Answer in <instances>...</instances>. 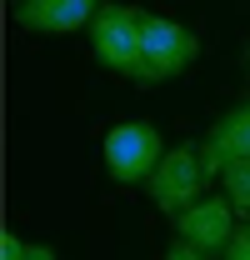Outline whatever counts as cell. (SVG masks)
Returning a JSON list of instances; mask_svg holds the SVG:
<instances>
[{"mask_svg": "<svg viewBox=\"0 0 250 260\" xmlns=\"http://www.w3.org/2000/svg\"><path fill=\"white\" fill-rule=\"evenodd\" d=\"M25 260H55V250H50V245H30V250H25Z\"/></svg>", "mask_w": 250, "mask_h": 260, "instance_id": "obj_12", "label": "cell"}, {"mask_svg": "<svg viewBox=\"0 0 250 260\" xmlns=\"http://www.w3.org/2000/svg\"><path fill=\"white\" fill-rule=\"evenodd\" d=\"M225 260H250V220H245V225H235L230 245H225Z\"/></svg>", "mask_w": 250, "mask_h": 260, "instance_id": "obj_9", "label": "cell"}, {"mask_svg": "<svg viewBox=\"0 0 250 260\" xmlns=\"http://www.w3.org/2000/svg\"><path fill=\"white\" fill-rule=\"evenodd\" d=\"M245 65H250V55H245Z\"/></svg>", "mask_w": 250, "mask_h": 260, "instance_id": "obj_14", "label": "cell"}, {"mask_svg": "<svg viewBox=\"0 0 250 260\" xmlns=\"http://www.w3.org/2000/svg\"><path fill=\"white\" fill-rule=\"evenodd\" d=\"M220 180H225L230 205H235V210H250V155L245 160H230L225 170H220Z\"/></svg>", "mask_w": 250, "mask_h": 260, "instance_id": "obj_8", "label": "cell"}, {"mask_svg": "<svg viewBox=\"0 0 250 260\" xmlns=\"http://www.w3.org/2000/svg\"><path fill=\"white\" fill-rule=\"evenodd\" d=\"M100 15V0H25L15 5V20L25 30H80L85 20Z\"/></svg>", "mask_w": 250, "mask_h": 260, "instance_id": "obj_7", "label": "cell"}, {"mask_svg": "<svg viewBox=\"0 0 250 260\" xmlns=\"http://www.w3.org/2000/svg\"><path fill=\"white\" fill-rule=\"evenodd\" d=\"M15 5H25V0H15Z\"/></svg>", "mask_w": 250, "mask_h": 260, "instance_id": "obj_13", "label": "cell"}, {"mask_svg": "<svg viewBox=\"0 0 250 260\" xmlns=\"http://www.w3.org/2000/svg\"><path fill=\"white\" fill-rule=\"evenodd\" d=\"M245 155H250V100L235 105L230 115H220L210 125V135H205V145H200L205 175H220L230 160H245Z\"/></svg>", "mask_w": 250, "mask_h": 260, "instance_id": "obj_6", "label": "cell"}, {"mask_svg": "<svg viewBox=\"0 0 250 260\" xmlns=\"http://www.w3.org/2000/svg\"><path fill=\"white\" fill-rule=\"evenodd\" d=\"M205 185V160H200V150L195 145H175V150H165V160L150 170V180H145V190L155 200L160 210H170V215H180L195 205V195Z\"/></svg>", "mask_w": 250, "mask_h": 260, "instance_id": "obj_3", "label": "cell"}, {"mask_svg": "<svg viewBox=\"0 0 250 260\" xmlns=\"http://www.w3.org/2000/svg\"><path fill=\"white\" fill-rule=\"evenodd\" d=\"M165 160V145H160V130L150 120H130V125H115L105 135V165L110 175L135 185V180H150V170Z\"/></svg>", "mask_w": 250, "mask_h": 260, "instance_id": "obj_2", "label": "cell"}, {"mask_svg": "<svg viewBox=\"0 0 250 260\" xmlns=\"http://www.w3.org/2000/svg\"><path fill=\"white\" fill-rule=\"evenodd\" d=\"M25 250H30V245H25L20 235H10V230L0 235V260H25Z\"/></svg>", "mask_w": 250, "mask_h": 260, "instance_id": "obj_10", "label": "cell"}, {"mask_svg": "<svg viewBox=\"0 0 250 260\" xmlns=\"http://www.w3.org/2000/svg\"><path fill=\"white\" fill-rule=\"evenodd\" d=\"M175 230H180V240H190L195 250H225L230 245V195H205V200H195L190 210L175 215Z\"/></svg>", "mask_w": 250, "mask_h": 260, "instance_id": "obj_5", "label": "cell"}, {"mask_svg": "<svg viewBox=\"0 0 250 260\" xmlns=\"http://www.w3.org/2000/svg\"><path fill=\"white\" fill-rule=\"evenodd\" d=\"M165 260H210V255H205V250H195L190 240H175V245L165 250Z\"/></svg>", "mask_w": 250, "mask_h": 260, "instance_id": "obj_11", "label": "cell"}, {"mask_svg": "<svg viewBox=\"0 0 250 260\" xmlns=\"http://www.w3.org/2000/svg\"><path fill=\"white\" fill-rule=\"evenodd\" d=\"M145 70H140V80L145 85H155V80H170V75H180L190 60H195V35L185 25H175V20H165V15H145Z\"/></svg>", "mask_w": 250, "mask_h": 260, "instance_id": "obj_4", "label": "cell"}, {"mask_svg": "<svg viewBox=\"0 0 250 260\" xmlns=\"http://www.w3.org/2000/svg\"><path fill=\"white\" fill-rule=\"evenodd\" d=\"M145 10H135V5H100V15L90 20V45H95V60L105 65V70H115V75H130V80H140V70H145Z\"/></svg>", "mask_w": 250, "mask_h": 260, "instance_id": "obj_1", "label": "cell"}]
</instances>
